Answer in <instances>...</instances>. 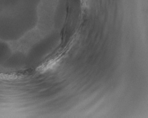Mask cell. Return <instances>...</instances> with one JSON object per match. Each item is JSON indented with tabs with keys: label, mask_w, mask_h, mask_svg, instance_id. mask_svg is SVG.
Returning <instances> with one entry per match:
<instances>
[{
	"label": "cell",
	"mask_w": 148,
	"mask_h": 118,
	"mask_svg": "<svg viewBox=\"0 0 148 118\" xmlns=\"http://www.w3.org/2000/svg\"><path fill=\"white\" fill-rule=\"evenodd\" d=\"M38 23V6L20 4L0 12V39L6 42L22 38Z\"/></svg>",
	"instance_id": "cell-1"
},
{
	"label": "cell",
	"mask_w": 148,
	"mask_h": 118,
	"mask_svg": "<svg viewBox=\"0 0 148 118\" xmlns=\"http://www.w3.org/2000/svg\"><path fill=\"white\" fill-rule=\"evenodd\" d=\"M25 63L26 56L22 52H16L12 53L2 66L6 69H17L25 65Z\"/></svg>",
	"instance_id": "cell-2"
},
{
	"label": "cell",
	"mask_w": 148,
	"mask_h": 118,
	"mask_svg": "<svg viewBox=\"0 0 148 118\" xmlns=\"http://www.w3.org/2000/svg\"><path fill=\"white\" fill-rule=\"evenodd\" d=\"M41 0H0V12L9 8L20 4H30L38 6Z\"/></svg>",
	"instance_id": "cell-3"
},
{
	"label": "cell",
	"mask_w": 148,
	"mask_h": 118,
	"mask_svg": "<svg viewBox=\"0 0 148 118\" xmlns=\"http://www.w3.org/2000/svg\"><path fill=\"white\" fill-rule=\"evenodd\" d=\"M12 53L10 47L8 42L0 39V66L3 64Z\"/></svg>",
	"instance_id": "cell-4"
}]
</instances>
